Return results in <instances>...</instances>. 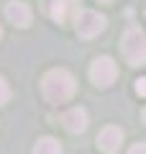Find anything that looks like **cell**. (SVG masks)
Listing matches in <instances>:
<instances>
[{"label": "cell", "mask_w": 146, "mask_h": 154, "mask_svg": "<svg viewBox=\"0 0 146 154\" xmlns=\"http://www.w3.org/2000/svg\"><path fill=\"white\" fill-rule=\"evenodd\" d=\"M41 88H44L46 100H51V103H64V100H69L75 95V77L67 69H51V72H46Z\"/></svg>", "instance_id": "cell-1"}, {"label": "cell", "mask_w": 146, "mask_h": 154, "mask_svg": "<svg viewBox=\"0 0 146 154\" xmlns=\"http://www.w3.org/2000/svg\"><path fill=\"white\" fill-rule=\"evenodd\" d=\"M120 49H123L128 64H133V67L144 64V33H141L138 28H128V31H126V36H123Z\"/></svg>", "instance_id": "cell-2"}, {"label": "cell", "mask_w": 146, "mask_h": 154, "mask_svg": "<svg viewBox=\"0 0 146 154\" xmlns=\"http://www.w3.org/2000/svg\"><path fill=\"white\" fill-rule=\"evenodd\" d=\"M75 21H77V33L85 36V38L100 33L105 28V23H108V21H105V16H100V13H95V11H80L75 16Z\"/></svg>", "instance_id": "cell-3"}, {"label": "cell", "mask_w": 146, "mask_h": 154, "mask_svg": "<svg viewBox=\"0 0 146 154\" xmlns=\"http://www.w3.org/2000/svg\"><path fill=\"white\" fill-rule=\"evenodd\" d=\"M90 77H92V82H95L97 88H108V85L115 80V62L110 59V57L95 59L92 67H90Z\"/></svg>", "instance_id": "cell-4"}, {"label": "cell", "mask_w": 146, "mask_h": 154, "mask_svg": "<svg viewBox=\"0 0 146 154\" xmlns=\"http://www.w3.org/2000/svg\"><path fill=\"white\" fill-rule=\"evenodd\" d=\"M120 141H123V131L118 126H108V128H103V131L97 134V146L103 149V152H108V154L118 152Z\"/></svg>", "instance_id": "cell-5"}, {"label": "cell", "mask_w": 146, "mask_h": 154, "mask_svg": "<svg viewBox=\"0 0 146 154\" xmlns=\"http://www.w3.org/2000/svg\"><path fill=\"white\" fill-rule=\"evenodd\" d=\"M62 123H64L67 131L80 134V131H85V128H87V113L82 108H69V110L62 113Z\"/></svg>", "instance_id": "cell-6"}, {"label": "cell", "mask_w": 146, "mask_h": 154, "mask_svg": "<svg viewBox=\"0 0 146 154\" xmlns=\"http://www.w3.org/2000/svg\"><path fill=\"white\" fill-rule=\"evenodd\" d=\"M5 16H8V21H11L13 26L26 28L28 23H31V8H28L26 3H11V5L5 8Z\"/></svg>", "instance_id": "cell-7"}, {"label": "cell", "mask_w": 146, "mask_h": 154, "mask_svg": "<svg viewBox=\"0 0 146 154\" xmlns=\"http://www.w3.org/2000/svg\"><path fill=\"white\" fill-rule=\"evenodd\" d=\"M75 11H77L75 0H54V5H51V16L56 21H67L69 13H75Z\"/></svg>", "instance_id": "cell-8"}, {"label": "cell", "mask_w": 146, "mask_h": 154, "mask_svg": "<svg viewBox=\"0 0 146 154\" xmlns=\"http://www.w3.org/2000/svg\"><path fill=\"white\" fill-rule=\"evenodd\" d=\"M33 154H62V146H59V141H56V139L46 136V139H38Z\"/></svg>", "instance_id": "cell-9"}, {"label": "cell", "mask_w": 146, "mask_h": 154, "mask_svg": "<svg viewBox=\"0 0 146 154\" xmlns=\"http://www.w3.org/2000/svg\"><path fill=\"white\" fill-rule=\"evenodd\" d=\"M8 98H11V88H8V85H5V80L0 77V105L5 103Z\"/></svg>", "instance_id": "cell-10"}, {"label": "cell", "mask_w": 146, "mask_h": 154, "mask_svg": "<svg viewBox=\"0 0 146 154\" xmlns=\"http://www.w3.org/2000/svg\"><path fill=\"white\" fill-rule=\"evenodd\" d=\"M128 154H146V149H144V144H133Z\"/></svg>", "instance_id": "cell-11"}, {"label": "cell", "mask_w": 146, "mask_h": 154, "mask_svg": "<svg viewBox=\"0 0 146 154\" xmlns=\"http://www.w3.org/2000/svg\"><path fill=\"white\" fill-rule=\"evenodd\" d=\"M136 93L144 95V80H136Z\"/></svg>", "instance_id": "cell-12"}, {"label": "cell", "mask_w": 146, "mask_h": 154, "mask_svg": "<svg viewBox=\"0 0 146 154\" xmlns=\"http://www.w3.org/2000/svg\"><path fill=\"white\" fill-rule=\"evenodd\" d=\"M103 3H113V0H103Z\"/></svg>", "instance_id": "cell-13"}, {"label": "cell", "mask_w": 146, "mask_h": 154, "mask_svg": "<svg viewBox=\"0 0 146 154\" xmlns=\"http://www.w3.org/2000/svg\"><path fill=\"white\" fill-rule=\"evenodd\" d=\"M0 36H3V28H0Z\"/></svg>", "instance_id": "cell-14"}]
</instances>
